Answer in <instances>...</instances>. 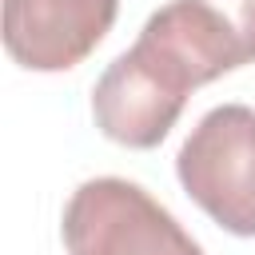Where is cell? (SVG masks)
<instances>
[{"label":"cell","mask_w":255,"mask_h":255,"mask_svg":"<svg viewBox=\"0 0 255 255\" xmlns=\"http://www.w3.org/2000/svg\"><path fill=\"white\" fill-rule=\"evenodd\" d=\"M60 235L68 255H203L159 199L120 175L80 183L64 207Z\"/></svg>","instance_id":"cell-1"},{"label":"cell","mask_w":255,"mask_h":255,"mask_svg":"<svg viewBox=\"0 0 255 255\" xmlns=\"http://www.w3.org/2000/svg\"><path fill=\"white\" fill-rule=\"evenodd\" d=\"M175 175L223 231L255 239V108H211L183 139Z\"/></svg>","instance_id":"cell-2"},{"label":"cell","mask_w":255,"mask_h":255,"mask_svg":"<svg viewBox=\"0 0 255 255\" xmlns=\"http://www.w3.org/2000/svg\"><path fill=\"white\" fill-rule=\"evenodd\" d=\"M195 92L191 76L147 36L120 52L92 88L96 128L124 147H155L179 120L187 96Z\"/></svg>","instance_id":"cell-3"},{"label":"cell","mask_w":255,"mask_h":255,"mask_svg":"<svg viewBox=\"0 0 255 255\" xmlns=\"http://www.w3.org/2000/svg\"><path fill=\"white\" fill-rule=\"evenodd\" d=\"M120 0H4V48L28 72H68L112 32Z\"/></svg>","instance_id":"cell-4"}]
</instances>
